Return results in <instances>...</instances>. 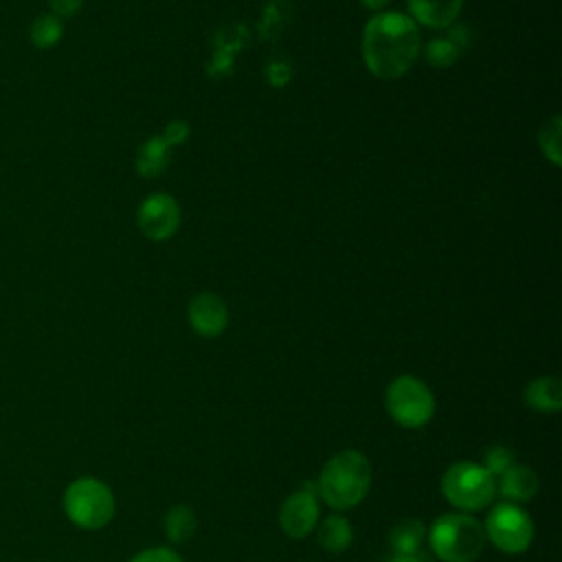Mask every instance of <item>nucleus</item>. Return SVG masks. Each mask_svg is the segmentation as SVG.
<instances>
[{"label":"nucleus","instance_id":"aec40b11","mask_svg":"<svg viewBox=\"0 0 562 562\" xmlns=\"http://www.w3.org/2000/svg\"><path fill=\"white\" fill-rule=\"evenodd\" d=\"M461 50L448 37H435L424 46V57L432 68H448L459 59Z\"/></svg>","mask_w":562,"mask_h":562},{"label":"nucleus","instance_id":"a211bd4d","mask_svg":"<svg viewBox=\"0 0 562 562\" xmlns=\"http://www.w3.org/2000/svg\"><path fill=\"white\" fill-rule=\"evenodd\" d=\"M198 527V518L189 505H173L165 514V533L171 542L182 544L187 542Z\"/></svg>","mask_w":562,"mask_h":562},{"label":"nucleus","instance_id":"4468645a","mask_svg":"<svg viewBox=\"0 0 562 562\" xmlns=\"http://www.w3.org/2000/svg\"><path fill=\"white\" fill-rule=\"evenodd\" d=\"M169 160H171V147H167L160 136H151L136 149L134 167L138 176L156 178L167 169Z\"/></svg>","mask_w":562,"mask_h":562},{"label":"nucleus","instance_id":"dca6fc26","mask_svg":"<svg viewBox=\"0 0 562 562\" xmlns=\"http://www.w3.org/2000/svg\"><path fill=\"white\" fill-rule=\"evenodd\" d=\"M426 538V525L415 518H404L395 522L389 531V542L395 553H417Z\"/></svg>","mask_w":562,"mask_h":562},{"label":"nucleus","instance_id":"7ed1b4c3","mask_svg":"<svg viewBox=\"0 0 562 562\" xmlns=\"http://www.w3.org/2000/svg\"><path fill=\"white\" fill-rule=\"evenodd\" d=\"M428 542L432 553L443 562H472L485 547V531L474 516L452 512L430 525Z\"/></svg>","mask_w":562,"mask_h":562},{"label":"nucleus","instance_id":"a878e982","mask_svg":"<svg viewBox=\"0 0 562 562\" xmlns=\"http://www.w3.org/2000/svg\"><path fill=\"white\" fill-rule=\"evenodd\" d=\"M391 562H430V560L417 551V553H395Z\"/></svg>","mask_w":562,"mask_h":562},{"label":"nucleus","instance_id":"f257e3e1","mask_svg":"<svg viewBox=\"0 0 562 562\" xmlns=\"http://www.w3.org/2000/svg\"><path fill=\"white\" fill-rule=\"evenodd\" d=\"M362 61L378 79H397L413 68L422 53L419 26L404 13L386 11L367 20L362 29Z\"/></svg>","mask_w":562,"mask_h":562},{"label":"nucleus","instance_id":"6ab92c4d","mask_svg":"<svg viewBox=\"0 0 562 562\" xmlns=\"http://www.w3.org/2000/svg\"><path fill=\"white\" fill-rule=\"evenodd\" d=\"M560 116H551L542 127H540V134H538V145H540V151L544 154V158H549L551 165H560L562 160V149H560Z\"/></svg>","mask_w":562,"mask_h":562},{"label":"nucleus","instance_id":"423d86ee","mask_svg":"<svg viewBox=\"0 0 562 562\" xmlns=\"http://www.w3.org/2000/svg\"><path fill=\"white\" fill-rule=\"evenodd\" d=\"M384 406L395 424L404 428H422L435 415V395L419 378L397 375L386 386Z\"/></svg>","mask_w":562,"mask_h":562},{"label":"nucleus","instance_id":"f8f14e48","mask_svg":"<svg viewBox=\"0 0 562 562\" xmlns=\"http://www.w3.org/2000/svg\"><path fill=\"white\" fill-rule=\"evenodd\" d=\"M498 494L507 501V503H522L536 496L538 492V476L531 468L527 465H509L501 476H498Z\"/></svg>","mask_w":562,"mask_h":562},{"label":"nucleus","instance_id":"4be33fe9","mask_svg":"<svg viewBox=\"0 0 562 562\" xmlns=\"http://www.w3.org/2000/svg\"><path fill=\"white\" fill-rule=\"evenodd\" d=\"M189 132H191V130H189L187 121L173 119V121H169V123L165 125L160 138L165 140L167 147H178V145H182V143L189 138Z\"/></svg>","mask_w":562,"mask_h":562},{"label":"nucleus","instance_id":"bb28decb","mask_svg":"<svg viewBox=\"0 0 562 562\" xmlns=\"http://www.w3.org/2000/svg\"><path fill=\"white\" fill-rule=\"evenodd\" d=\"M389 2H391V0H360V4H362L364 9H369V11H380V9H384Z\"/></svg>","mask_w":562,"mask_h":562},{"label":"nucleus","instance_id":"1a4fd4ad","mask_svg":"<svg viewBox=\"0 0 562 562\" xmlns=\"http://www.w3.org/2000/svg\"><path fill=\"white\" fill-rule=\"evenodd\" d=\"M318 501L316 483H305L301 490H294L279 509V525L290 538H305L314 531L318 522Z\"/></svg>","mask_w":562,"mask_h":562},{"label":"nucleus","instance_id":"20e7f679","mask_svg":"<svg viewBox=\"0 0 562 562\" xmlns=\"http://www.w3.org/2000/svg\"><path fill=\"white\" fill-rule=\"evenodd\" d=\"M61 507L72 525L79 529L97 531L114 518L116 501L103 481L94 476H79L64 490Z\"/></svg>","mask_w":562,"mask_h":562},{"label":"nucleus","instance_id":"9d476101","mask_svg":"<svg viewBox=\"0 0 562 562\" xmlns=\"http://www.w3.org/2000/svg\"><path fill=\"white\" fill-rule=\"evenodd\" d=\"M189 325L204 338H215L228 327V307L213 292H200L187 307Z\"/></svg>","mask_w":562,"mask_h":562},{"label":"nucleus","instance_id":"5701e85b","mask_svg":"<svg viewBox=\"0 0 562 562\" xmlns=\"http://www.w3.org/2000/svg\"><path fill=\"white\" fill-rule=\"evenodd\" d=\"M130 562H182V558L169 547H149L138 551Z\"/></svg>","mask_w":562,"mask_h":562},{"label":"nucleus","instance_id":"ddd939ff","mask_svg":"<svg viewBox=\"0 0 562 562\" xmlns=\"http://www.w3.org/2000/svg\"><path fill=\"white\" fill-rule=\"evenodd\" d=\"M522 400L538 413H558L562 408V382L555 375H542L525 386Z\"/></svg>","mask_w":562,"mask_h":562},{"label":"nucleus","instance_id":"412c9836","mask_svg":"<svg viewBox=\"0 0 562 562\" xmlns=\"http://www.w3.org/2000/svg\"><path fill=\"white\" fill-rule=\"evenodd\" d=\"M509 465H514V454L509 448L505 446H492L487 452H485V459H483V468L496 479L501 476Z\"/></svg>","mask_w":562,"mask_h":562},{"label":"nucleus","instance_id":"393cba45","mask_svg":"<svg viewBox=\"0 0 562 562\" xmlns=\"http://www.w3.org/2000/svg\"><path fill=\"white\" fill-rule=\"evenodd\" d=\"M46 2L50 7V13L57 15L59 20L77 15L81 11V7H83V0H46Z\"/></svg>","mask_w":562,"mask_h":562},{"label":"nucleus","instance_id":"f3484780","mask_svg":"<svg viewBox=\"0 0 562 562\" xmlns=\"http://www.w3.org/2000/svg\"><path fill=\"white\" fill-rule=\"evenodd\" d=\"M64 37V24L53 13H40L29 26V40L37 50L55 48Z\"/></svg>","mask_w":562,"mask_h":562},{"label":"nucleus","instance_id":"9b49d317","mask_svg":"<svg viewBox=\"0 0 562 562\" xmlns=\"http://www.w3.org/2000/svg\"><path fill=\"white\" fill-rule=\"evenodd\" d=\"M411 20L432 31L450 29L461 13L463 0H406Z\"/></svg>","mask_w":562,"mask_h":562},{"label":"nucleus","instance_id":"2eb2a0df","mask_svg":"<svg viewBox=\"0 0 562 562\" xmlns=\"http://www.w3.org/2000/svg\"><path fill=\"white\" fill-rule=\"evenodd\" d=\"M353 540V529L351 522L338 514L327 516L321 527H318V542L325 551L329 553H340L345 551Z\"/></svg>","mask_w":562,"mask_h":562},{"label":"nucleus","instance_id":"b1692460","mask_svg":"<svg viewBox=\"0 0 562 562\" xmlns=\"http://www.w3.org/2000/svg\"><path fill=\"white\" fill-rule=\"evenodd\" d=\"M266 79H268V83L274 86V88H281V86L290 83V79H292V68H290V64L279 61V59L270 61V64L266 66Z\"/></svg>","mask_w":562,"mask_h":562},{"label":"nucleus","instance_id":"f03ea898","mask_svg":"<svg viewBox=\"0 0 562 562\" xmlns=\"http://www.w3.org/2000/svg\"><path fill=\"white\" fill-rule=\"evenodd\" d=\"M371 463L360 450H340L331 454L316 483V494L331 509H351L369 492Z\"/></svg>","mask_w":562,"mask_h":562},{"label":"nucleus","instance_id":"0eeeda50","mask_svg":"<svg viewBox=\"0 0 562 562\" xmlns=\"http://www.w3.org/2000/svg\"><path fill=\"white\" fill-rule=\"evenodd\" d=\"M485 540L503 553H522L533 540V520L516 503H498L485 518Z\"/></svg>","mask_w":562,"mask_h":562},{"label":"nucleus","instance_id":"6e6552de","mask_svg":"<svg viewBox=\"0 0 562 562\" xmlns=\"http://www.w3.org/2000/svg\"><path fill=\"white\" fill-rule=\"evenodd\" d=\"M136 222L147 239L167 241L180 226V206L169 193H151L140 202Z\"/></svg>","mask_w":562,"mask_h":562},{"label":"nucleus","instance_id":"39448f33","mask_svg":"<svg viewBox=\"0 0 562 562\" xmlns=\"http://www.w3.org/2000/svg\"><path fill=\"white\" fill-rule=\"evenodd\" d=\"M441 492L446 501L470 514L485 509L496 496V479L474 461H457L441 476Z\"/></svg>","mask_w":562,"mask_h":562}]
</instances>
